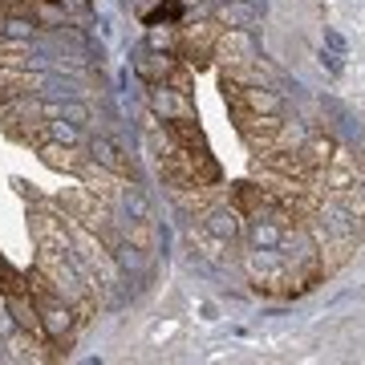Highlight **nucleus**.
<instances>
[{"label": "nucleus", "instance_id": "obj_1", "mask_svg": "<svg viewBox=\"0 0 365 365\" xmlns=\"http://www.w3.org/2000/svg\"><path fill=\"white\" fill-rule=\"evenodd\" d=\"M220 29L215 21H199V25H182L175 37L167 41V49L179 57L187 69H203L211 61V53H215V37H220Z\"/></svg>", "mask_w": 365, "mask_h": 365}, {"label": "nucleus", "instance_id": "obj_2", "mask_svg": "<svg viewBox=\"0 0 365 365\" xmlns=\"http://www.w3.org/2000/svg\"><path fill=\"white\" fill-rule=\"evenodd\" d=\"M223 102L232 110V118H248V114H280V98L268 86H244V81L220 78Z\"/></svg>", "mask_w": 365, "mask_h": 365}, {"label": "nucleus", "instance_id": "obj_3", "mask_svg": "<svg viewBox=\"0 0 365 365\" xmlns=\"http://www.w3.org/2000/svg\"><path fill=\"white\" fill-rule=\"evenodd\" d=\"M252 57H260V53H256V41L244 29H220L211 61H220L223 69H235V66H244V61H252Z\"/></svg>", "mask_w": 365, "mask_h": 365}, {"label": "nucleus", "instance_id": "obj_4", "mask_svg": "<svg viewBox=\"0 0 365 365\" xmlns=\"http://www.w3.org/2000/svg\"><path fill=\"white\" fill-rule=\"evenodd\" d=\"M37 155L45 158L53 170H69V175H81V167L90 163V155H81L78 143H45Z\"/></svg>", "mask_w": 365, "mask_h": 365}, {"label": "nucleus", "instance_id": "obj_5", "mask_svg": "<svg viewBox=\"0 0 365 365\" xmlns=\"http://www.w3.org/2000/svg\"><path fill=\"white\" fill-rule=\"evenodd\" d=\"M41 78H33L29 69L16 66H0V102H13V98H25V93H37Z\"/></svg>", "mask_w": 365, "mask_h": 365}]
</instances>
